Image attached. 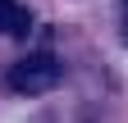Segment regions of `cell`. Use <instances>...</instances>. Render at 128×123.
I'll list each match as a JSON object with an SVG mask.
<instances>
[{"mask_svg": "<svg viewBox=\"0 0 128 123\" xmlns=\"http://www.w3.org/2000/svg\"><path fill=\"white\" fill-rule=\"evenodd\" d=\"M60 59L55 55H28V59H18L14 64V73H9V87L14 91H23V96H37V91H50L55 82H60Z\"/></svg>", "mask_w": 128, "mask_h": 123, "instance_id": "6da1fadb", "label": "cell"}, {"mask_svg": "<svg viewBox=\"0 0 128 123\" xmlns=\"http://www.w3.org/2000/svg\"><path fill=\"white\" fill-rule=\"evenodd\" d=\"M32 27V14L18 5V0H0V32L5 37H23Z\"/></svg>", "mask_w": 128, "mask_h": 123, "instance_id": "7a4b0ae2", "label": "cell"}]
</instances>
